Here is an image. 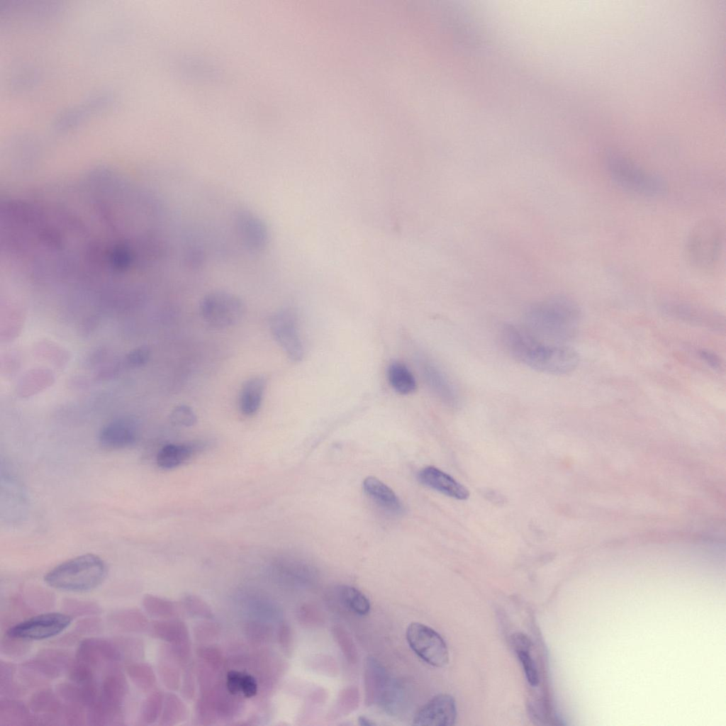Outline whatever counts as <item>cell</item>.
Instances as JSON below:
<instances>
[{
    "instance_id": "cell-1",
    "label": "cell",
    "mask_w": 726,
    "mask_h": 726,
    "mask_svg": "<svg viewBox=\"0 0 726 726\" xmlns=\"http://www.w3.org/2000/svg\"><path fill=\"white\" fill-rule=\"evenodd\" d=\"M502 342L515 360L536 371L554 375L567 374L579 365V355L565 344L537 338L524 328L507 324L501 330Z\"/></svg>"
},
{
    "instance_id": "cell-2",
    "label": "cell",
    "mask_w": 726,
    "mask_h": 726,
    "mask_svg": "<svg viewBox=\"0 0 726 726\" xmlns=\"http://www.w3.org/2000/svg\"><path fill=\"white\" fill-rule=\"evenodd\" d=\"M581 320L579 305L565 296H554L531 305L525 311L524 328L537 338L555 344L574 339Z\"/></svg>"
},
{
    "instance_id": "cell-3",
    "label": "cell",
    "mask_w": 726,
    "mask_h": 726,
    "mask_svg": "<svg viewBox=\"0 0 726 726\" xmlns=\"http://www.w3.org/2000/svg\"><path fill=\"white\" fill-rule=\"evenodd\" d=\"M106 573V564L101 557L84 554L57 565L45 575L44 581L60 591L86 592L99 586Z\"/></svg>"
},
{
    "instance_id": "cell-4",
    "label": "cell",
    "mask_w": 726,
    "mask_h": 726,
    "mask_svg": "<svg viewBox=\"0 0 726 726\" xmlns=\"http://www.w3.org/2000/svg\"><path fill=\"white\" fill-rule=\"evenodd\" d=\"M723 242L722 225L713 218L703 219L691 230L686 238L685 253L688 262L696 269H713L720 257Z\"/></svg>"
},
{
    "instance_id": "cell-5",
    "label": "cell",
    "mask_w": 726,
    "mask_h": 726,
    "mask_svg": "<svg viewBox=\"0 0 726 726\" xmlns=\"http://www.w3.org/2000/svg\"><path fill=\"white\" fill-rule=\"evenodd\" d=\"M607 169L613 181L632 193L648 197L663 196L668 190L666 181L632 162L613 155L607 160Z\"/></svg>"
},
{
    "instance_id": "cell-6",
    "label": "cell",
    "mask_w": 726,
    "mask_h": 726,
    "mask_svg": "<svg viewBox=\"0 0 726 726\" xmlns=\"http://www.w3.org/2000/svg\"><path fill=\"white\" fill-rule=\"evenodd\" d=\"M200 311L207 323L216 328H223L240 321L245 312V305L236 294L216 290L202 298Z\"/></svg>"
},
{
    "instance_id": "cell-7",
    "label": "cell",
    "mask_w": 726,
    "mask_h": 726,
    "mask_svg": "<svg viewBox=\"0 0 726 726\" xmlns=\"http://www.w3.org/2000/svg\"><path fill=\"white\" fill-rule=\"evenodd\" d=\"M73 659L67 652L45 649L21 666V675L28 684L38 686L58 678L67 672Z\"/></svg>"
},
{
    "instance_id": "cell-8",
    "label": "cell",
    "mask_w": 726,
    "mask_h": 726,
    "mask_svg": "<svg viewBox=\"0 0 726 726\" xmlns=\"http://www.w3.org/2000/svg\"><path fill=\"white\" fill-rule=\"evenodd\" d=\"M408 645L421 659L435 667H443L449 661V652L442 637L431 627L411 623L406 632Z\"/></svg>"
},
{
    "instance_id": "cell-9",
    "label": "cell",
    "mask_w": 726,
    "mask_h": 726,
    "mask_svg": "<svg viewBox=\"0 0 726 726\" xmlns=\"http://www.w3.org/2000/svg\"><path fill=\"white\" fill-rule=\"evenodd\" d=\"M72 620V617L67 613H45L11 626L6 634L28 641L43 640L61 633Z\"/></svg>"
},
{
    "instance_id": "cell-10",
    "label": "cell",
    "mask_w": 726,
    "mask_h": 726,
    "mask_svg": "<svg viewBox=\"0 0 726 726\" xmlns=\"http://www.w3.org/2000/svg\"><path fill=\"white\" fill-rule=\"evenodd\" d=\"M233 225L239 241L248 252L259 253L268 247L270 240L268 225L251 209L238 208L234 213Z\"/></svg>"
},
{
    "instance_id": "cell-11",
    "label": "cell",
    "mask_w": 726,
    "mask_h": 726,
    "mask_svg": "<svg viewBox=\"0 0 726 726\" xmlns=\"http://www.w3.org/2000/svg\"><path fill=\"white\" fill-rule=\"evenodd\" d=\"M269 327L287 357L294 362L301 361L304 355V346L295 313L290 309L279 310L271 317Z\"/></svg>"
},
{
    "instance_id": "cell-12",
    "label": "cell",
    "mask_w": 726,
    "mask_h": 726,
    "mask_svg": "<svg viewBox=\"0 0 726 726\" xmlns=\"http://www.w3.org/2000/svg\"><path fill=\"white\" fill-rule=\"evenodd\" d=\"M75 658L94 669L103 666H113L122 659L114 640L90 637L82 640L77 649Z\"/></svg>"
},
{
    "instance_id": "cell-13",
    "label": "cell",
    "mask_w": 726,
    "mask_h": 726,
    "mask_svg": "<svg viewBox=\"0 0 726 726\" xmlns=\"http://www.w3.org/2000/svg\"><path fill=\"white\" fill-rule=\"evenodd\" d=\"M457 717L455 701L449 694L440 693L426 703L415 714V725L452 726Z\"/></svg>"
},
{
    "instance_id": "cell-14",
    "label": "cell",
    "mask_w": 726,
    "mask_h": 726,
    "mask_svg": "<svg viewBox=\"0 0 726 726\" xmlns=\"http://www.w3.org/2000/svg\"><path fill=\"white\" fill-rule=\"evenodd\" d=\"M421 371L427 386L439 401L449 408H457L459 403L458 392L447 374L427 359L421 361Z\"/></svg>"
},
{
    "instance_id": "cell-15",
    "label": "cell",
    "mask_w": 726,
    "mask_h": 726,
    "mask_svg": "<svg viewBox=\"0 0 726 726\" xmlns=\"http://www.w3.org/2000/svg\"><path fill=\"white\" fill-rule=\"evenodd\" d=\"M418 479L423 485L449 497L459 500L469 498V492L466 487L436 467L423 468L418 472Z\"/></svg>"
},
{
    "instance_id": "cell-16",
    "label": "cell",
    "mask_w": 726,
    "mask_h": 726,
    "mask_svg": "<svg viewBox=\"0 0 726 726\" xmlns=\"http://www.w3.org/2000/svg\"><path fill=\"white\" fill-rule=\"evenodd\" d=\"M392 680L384 667L374 657H369L364 671L366 704L379 705Z\"/></svg>"
},
{
    "instance_id": "cell-17",
    "label": "cell",
    "mask_w": 726,
    "mask_h": 726,
    "mask_svg": "<svg viewBox=\"0 0 726 726\" xmlns=\"http://www.w3.org/2000/svg\"><path fill=\"white\" fill-rule=\"evenodd\" d=\"M138 437L134 423L128 420H117L105 425L100 431L99 440L108 449H123L133 445Z\"/></svg>"
},
{
    "instance_id": "cell-18",
    "label": "cell",
    "mask_w": 726,
    "mask_h": 726,
    "mask_svg": "<svg viewBox=\"0 0 726 726\" xmlns=\"http://www.w3.org/2000/svg\"><path fill=\"white\" fill-rule=\"evenodd\" d=\"M30 710L38 715L39 725H57L63 706L57 693L50 689H42L32 695L29 700Z\"/></svg>"
},
{
    "instance_id": "cell-19",
    "label": "cell",
    "mask_w": 726,
    "mask_h": 726,
    "mask_svg": "<svg viewBox=\"0 0 726 726\" xmlns=\"http://www.w3.org/2000/svg\"><path fill=\"white\" fill-rule=\"evenodd\" d=\"M362 487L365 494L384 511L398 515L403 512V505L398 496L387 485L374 476L364 479Z\"/></svg>"
},
{
    "instance_id": "cell-20",
    "label": "cell",
    "mask_w": 726,
    "mask_h": 726,
    "mask_svg": "<svg viewBox=\"0 0 726 726\" xmlns=\"http://www.w3.org/2000/svg\"><path fill=\"white\" fill-rule=\"evenodd\" d=\"M128 693V684L123 673L114 666H111L102 681L99 698L108 703L123 706Z\"/></svg>"
},
{
    "instance_id": "cell-21",
    "label": "cell",
    "mask_w": 726,
    "mask_h": 726,
    "mask_svg": "<svg viewBox=\"0 0 726 726\" xmlns=\"http://www.w3.org/2000/svg\"><path fill=\"white\" fill-rule=\"evenodd\" d=\"M96 683L82 685L72 681L59 683L56 693L65 703L88 708L99 697Z\"/></svg>"
},
{
    "instance_id": "cell-22",
    "label": "cell",
    "mask_w": 726,
    "mask_h": 726,
    "mask_svg": "<svg viewBox=\"0 0 726 726\" xmlns=\"http://www.w3.org/2000/svg\"><path fill=\"white\" fill-rule=\"evenodd\" d=\"M86 720L91 725H123V706L108 703L99 696L87 708Z\"/></svg>"
},
{
    "instance_id": "cell-23",
    "label": "cell",
    "mask_w": 726,
    "mask_h": 726,
    "mask_svg": "<svg viewBox=\"0 0 726 726\" xmlns=\"http://www.w3.org/2000/svg\"><path fill=\"white\" fill-rule=\"evenodd\" d=\"M267 385L263 376H256L247 380L242 386L239 397V408L242 414L252 415L259 410Z\"/></svg>"
},
{
    "instance_id": "cell-24",
    "label": "cell",
    "mask_w": 726,
    "mask_h": 726,
    "mask_svg": "<svg viewBox=\"0 0 726 726\" xmlns=\"http://www.w3.org/2000/svg\"><path fill=\"white\" fill-rule=\"evenodd\" d=\"M109 623L125 632H141L149 629V622L138 609L125 608L114 610L108 615Z\"/></svg>"
},
{
    "instance_id": "cell-25",
    "label": "cell",
    "mask_w": 726,
    "mask_h": 726,
    "mask_svg": "<svg viewBox=\"0 0 726 726\" xmlns=\"http://www.w3.org/2000/svg\"><path fill=\"white\" fill-rule=\"evenodd\" d=\"M1 725H38V717L21 702L13 698H5L0 701Z\"/></svg>"
},
{
    "instance_id": "cell-26",
    "label": "cell",
    "mask_w": 726,
    "mask_h": 726,
    "mask_svg": "<svg viewBox=\"0 0 726 726\" xmlns=\"http://www.w3.org/2000/svg\"><path fill=\"white\" fill-rule=\"evenodd\" d=\"M201 445L196 444H168L162 447L156 457L159 467L165 469L175 468L187 461L197 450Z\"/></svg>"
},
{
    "instance_id": "cell-27",
    "label": "cell",
    "mask_w": 726,
    "mask_h": 726,
    "mask_svg": "<svg viewBox=\"0 0 726 726\" xmlns=\"http://www.w3.org/2000/svg\"><path fill=\"white\" fill-rule=\"evenodd\" d=\"M387 377L391 387L398 393L407 395L415 391V379L410 369L403 363L394 362L387 369Z\"/></svg>"
},
{
    "instance_id": "cell-28",
    "label": "cell",
    "mask_w": 726,
    "mask_h": 726,
    "mask_svg": "<svg viewBox=\"0 0 726 726\" xmlns=\"http://www.w3.org/2000/svg\"><path fill=\"white\" fill-rule=\"evenodd\" d=\"M341 604L350 612L358 615H366L370 611L369 599L361 591L350 586H341L337 590Z\"/></svg>"
},
{
    "instance_id": "cell-29",
    "label": "cell",
    "mask_w": 726,
    "mask_h": 726,
    "mask_svg": "<svg viewBox=\"0 0 726 726\" xmlns=\"http://www.w3.org/2000/svg\"><path fill=\"white\" fill-rule=\"evenodd\" d=\"M149 630L155 637L177 643L185 642L187 631L179 622L155 621L149 626Z\"/></svg>"
},
{
    "instance_id": "cell-30",
    "label": "cell",
    "mask_w": 726,
    "mask_h": 726,
    "mask_svg": "<svg viewBox=\"0 0 726 726\" xmlns=\"http://www.w3.org/2000/svg\"><path fill=\"white\" fill-rule=\"evenodd\" d=\"M126 673L133 683L144 692L150 691L155 685L154 671L147 664L140 661L128 663Z\"/></svg>"
},
{
    "instance_id": "cell-31",
    "label": "cell",
    "mask_w": 726,
    "mask_h": 726,
    "mask_svg": "<svg viewBox=\"0 0 726 726\" xmlns=\"http://www.w3.org/2000/svg\"><path fill=\"white\" fill-rule=\"evenodd\" d=\"M118 646L122 659L129 663L139 661L144 657L143 642L135 637L119 636L113 638Z\"/></svg>"
},
{
    "instance_id": "cell-32",
    "label": "cell",
    "mask_w": 726,
    "mask_h": 726,
    "mask_svg": "<svg viewBox=\"0 0 726 726\" xmlns=\"http://www.w3.org/2000/svg\"><path fill=\"white\" fill-rule=\"evenodd\" d=\"M62 609L72 617L95 615L101 613V608L96 602L77 598H65Z\"/></svg>"
},
{
    "instance_id": "cell-33",
    "label": "cell",
    "mask_w": 726,
    "mask_h": 726,
    "mask_svg": "<svg viewBox=\"0 0 726 726\" xmlns=\"http://www.w3.org/2000/svg\"><path fill=\"white\" fill-rule=\"evenodd\" d=\"M160 692L151 693L143 703L140 718L145 724L154 722L160 716L162 710L163 698Z\"/></svg>"
},
{
    "instance_id": "cell-34",
    "label": "cell",
    "mask_w": 726,
    "mask_h": 726,
    "mask_svg": "<svg viewBox=\"0 0 726 726\" xmlns=\"http://www.w3.org/2000/svg\"><path fill=\"white\" fill-rule=\"evenodd\" d=\"M143 605L145 610L154 617L167 618L173 615L174 612L172 602L152 595L144 596Z\"/></svg>"
},
{
    "instance_id": "cell-35",
    "label": "cell",
    "mask_w": 726,
    "mask_h": 726,
    "mask_svg": "<svg viewBox=\"0 0 726 726\" xmlns=\"http://www.w3.org/2000/svg\"><path fill=\"white\" fill-rule=\"evenodd\" d=\"M206 262V254L203 247L196 243H189L183 252L182 262L191 271L203 268Z\"/></svg>"
},
{
    "instance_id": "cell-36",
    "label": "cell",
    "mask_w": 726,
    "mask_h": 726,
    "mask_svg": "<svg viewBox=\"0 0 726 726\" xmlns=\"http://www.w3.org/2000/svg\"><path fill=\"white\" fill-rule=\"evenodd\" d=\"M94 672V669L77 659L72 661L67 671L71 681L82 685L96 683Z\"/></svg>"
},
{
    "instance_id": "cell-37",
    "label": "cell",
    "mask_w": 726,
    "mask_h": 726,
    "mask_svg": "<svg viewBox=\"0 0 726 726\" xmlns=\"http://www.w3.org/2000/svg\"><path fill=\"white\" fill-rule=\"evenodd\" d=\"M5 635L1 641L2 654L9 657H20L30 650V641L13 637L6 634Z\"/></svg>"
},
{
    "instance_id": "cell-38",
    "label": "cell",
    "mask_w": 726,
    "mask_h": 726,
    "mask_svg": "<svg viewBox=\"0 0 726 726\" xmlns=\"http://www.w3.org/2000/svg\"><path fill=\"white\" fill-rule=\"evenodd\" d=\"M60 722L67 725H83L87 722L84 708L67 703L63 705L60 713Z\"/></svg>"
},
{
    "instance_id": "cell-39",
    "label": "cell",
    "mask_w": 726,
    "mask_h": 726,
    "mask_svg": "<svg viewBox=\"0 0 726 726\" xmlns=\"http://www.w3.org/2000/svg\"><path fill=\"white\" fill-rule=\"evenodd\" d=\"M164 709L162 714L161 724L169 725L179 718L184 708L175 696L169 694L165 697Z\"/></svg>"
},
{
    "instance_id": "cell-40",
    "label": "cell",
    "mask_w": 726,
    "mask_h": 726,
    "mask_svg": "<svg viewBox=\"0 0 726 726\" xmlns=\"http://www.w3.org/2000/svg\"><path fill=\"white\" fill-rule=\"evenodd\" d=\"M172 423L183 427H190L196 422V416L191 407L180 405L175 407L170 415Z\"/></svg>"
},
{
    "instance_id": "cell-41",
    "label": "cell",
    "mask_w": 726,
    "mask_h": 726,
    "mask_svg": "<svg viewBox=\"0 0 726 726\" xmlns=\"http://www.w3.org/2000/svg\"><path fill=\"white\" fill-rule=\"evenodd\" d=\"M529 652L523 651L516 653L523 667L527 681L531 686H535L539 683V675L535 663Z\"/></svg>"
},
{
    "instance_id": "cell-42",
    "label": "cell",
    "mask_w": 726,
    "mask_h": 726,
    "mask_svg": "<svg viewBox=\"0 0 726 726\" xmlns=\"http://www.w3.org/2000/svg\"><path fill=\"white\" fill-rule=\"evenodd\" d=\"M26 601L29 602L33 608L39 609H48L52 608L51 606L54 603V596L52 593L44 591L40 589V591H35L31 593H26Z\"/></svg>"
},
{
    "instance_id": "cell-43",
    "label": "cell",
    "mask_w": 726,
    "mask_h": 726,
    "mask_svg": "<svg viewBox=\"0 0 726 726\" xmlns=\"http://www.w3.org/2000/svg\"><path fill=\"white\" fill-rule=\"evenodd\" d=\"M102 629V622L98 618H86L79 621L74 629L77 637L79 635L97 633Z\"/></svg>"
},
{
    "instance_id": "cell-44",
    "label": "cell",
    "mask_w": 726,
    "mask_h": 726,
    "mask_svg": "<svg viewBox=\"0 0 726 726\" xmlns=\"http://www.w3.org/2000/svg\"><path fill=\"white\" fill-rule=\"evenodd\" d=\"M510 642L516 652H530L532 646L530 640L523 633H515L511 636Z\"/></svg>"
},
{
    "instance_id": "cell-45",
    "label": "cell",
    "mask_w": 726,
    "mask_h": 726,
    "mask_svg": "<svg viewBox=\"0 0 726 726\" xmlns=\"http://www.w3.org/2000/svg\"><path fill=\"white\" fill-rule=\"evenodd\" d=\"M242 674L235 671H230L227 676V688L231 694H237L241 691Z\"/></svg>"
},
{
    "instance_id": "cell-46",
    "label": "cell",
    "mask_w": 726,
    "mask_h": 726,
    "mask_svg": "<svg viewBox=\"0 0 726 726\" xmlns=\"http://www.w3.org/2000/svg\"><path fill=\"white\" fill-rule=\"evenodd\" d=\"M257 686L255 679L249 674L242 675L241 682V691L244 695L250 698L257 693Z\"/></svg>"
},
{
    "instance_id": "cell-47",
    "label": "cell",
    "mask_w": 726,
    "mask_h": 726,
    "mask_svg": "<svg viewBox=\"0 0 726 726\" xmlns=\"http://www.w3.org/2000/svg\"><path fill=\"white\" fill-rule=\"evenodd\" d=\"M150 355L149 350L145 347H140L135 350L133 352L130 353L128 359L130 363L135 366H140L145 364Z\"/></svg>"
},
{
    "instance_id": "cell-48",
    "label": "cell",
    "mask_w": 726,
    "mask_h": 726,
    "mask_svg": "<svg viewBox=\"0 0 726 726\" xmlns=\"http://www.w3.org/2000/svg\"><path fill=\"white\" fill-rule=\"evenodd\" d=\"M699 355L700 358L711 368L717 369L720 367V359L719 357L713 352L707 350H702L700 351Z\"/></svg>"
},
{
    "instance_id": "cell-49",
    "label": "cell",
    "mask_w": 726,
    "mask_h": 726,
    "mask_svg": "<svg viewBox=\"0 0 726 726\" xmlns=\"http://www.w3.org/2000/svg\"><path fill=\"white\" fill-rule=\"evenodd\" d=\"M358 722L362 726H373L375 725V722L368 719L364 716H360L358 717Z\"/></svg>"
}]
</instances>
